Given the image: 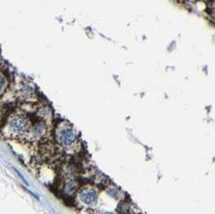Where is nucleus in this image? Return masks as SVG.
<instances>
[{"mask_svg":"<svg viewBox=\"0 0 215 214\" xmlns=\"http://www.w3.org/2000/svg\"><path fill=\"white\" fill-rule=\"evenodd\" d=\"M31 126V122L27 116L22 113H14L8 119L6 130L8 135L14 138L27 137Z\"/></svg>","mask_w":215,"mask_h":214,"instance_id":"nucleus-2","label":"nucleus"},{"mask_svg":"<svg viewBox=\"0 0 215 214\" xmlns=\"http://www.w3.org/2000/svg\"><path fill=\"white\" fill-rule=\"evenodd\" d=\"M98 214H114V213L110 212V211H101V212H99Z\"/></svg>","mask_w":215,"mask_h":214,"instance_id":"nucleus-10","label":"nucleus"},{"mask_svg":"<svg viewBox=\"0 0 215 214\" xmlns=\"http://www.w3.org/2000/svg\"><path fill=\"white\" fill-rule=\"evenodd\" d=\"M106 193L114 199H118L119 196H120V191L116 187H108L106 190Z\"/></svg>","mask_w":215,"mask_h":214,"instance_id":"nucleus-7","label":"nucleus"},{"mask_svg":"<svg viewBox=\"0 0 215 214\" xmlns=\"http://www.w3.org/2000/svg\"><path fill=\"white\" fill-rule=\"evenodd\" d=\"M56 140L61 148L71 151L78 144V135L74 128L68 122H63L56 129Z\"/></svg>","mask_w":215,"mask_h":214,"instance_id":"nucleus-1","label":"nucleus"},{"mask_svg":"<svg viewBox=\"0 0 215 214\" xmlns=\"http://www.w3.org/2000/svg\"><path fill=\"white\" fill-rule=\"evenodd\" d=\"M47 123L45 120H39L31 126V129L27 135V139L30 141H39L47 133Z\"/></svg>","mask_w":215,"mask_h":214,"instance_id":"nucleus-4","label":"nucleus"},{"mask_svg":"<svg viewBox=\"0 0 215 214\" xmlns=\"http://www.w3.org/2000/svg\"><path fill=\"white\" fill-rule=\"evenodd\" d=\"M64 190L66 194H73L75 192L76 190V184L74 182H68L65 184V187Z\"/></svg>","mask_w":215,"mask_h":214,"instance_id":"nucleus-6","label":"nucleus"},{"mask_svg":"<svg viewBox=\"0 0 215 214\" xmlns=\"http://www.w3.org/2000/svg\"><path fill=\"white\" fill-rule=\"evenodd\" d=\"M14 170H15V173H16V174H18V177H19V178H20L22 179V182H23L24 183H25V184L27 185V187H29V183H28V182H27V180L25 179V178H24V177H23V174H21L20 172H19V170H18L17 169H14Z\"/></svg>","mask_w":215,"mask_h":214,"instance_id":"nucleus-9","label":"nucleus"},{"mask_svg":"<svg viewBox=\"0 0 215 214\" xmlns=\"http://www.w3.org/2000/svg\"><path fill=\"white\" fill-rule=\"evenodd\" d=\"M7 87H8V80H7V78L2 73H1V95H3L4 92L6 91Z\"/></svg>","mask_w":215,"mask_h":214,"instance_id":"nucleus-8","label":"nucleus"},{"mask_svg":"<svg viewBox=\"0 0 215 214\" xmlns=\"http://www.w3.org/2000/svg\"><path fill=\"white\" fill-rule=\"evenodd\" d=\"M78 200L82 205L93 207L99 200V191L93 187H84L78 192Z\"/></svg>","mask_w":215,"mask_h":214,"instance_id":"nucleus-3","label":"nucleus"},{"mask_svg":"<svg viewBox=\"0 0 215 214\" xmlns=\"http://www.w3.org/2000/svg\"><path fill=\"white\" fill-rule=\"evenodd\" d=\"M19 94H20V97H22V99L30 100V99L35 97L34 87L31 86V85L28 83H23L21 85L20 89H19Z\"/></svg>","mask_w":215,"mask_h":214,"instance_id":"nucleus-5","label":"nucleus"}]
</instances>
